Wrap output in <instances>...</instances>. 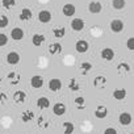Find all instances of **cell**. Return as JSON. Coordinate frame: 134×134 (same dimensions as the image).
Listing matches in <instances>:
<instances>
[{"instance_id": "6da1fadb", "label": "cell", "mask_w": 134, "mask_h": 134, "mask_svg": "<svg viewBox=\"0 0 134 134\" xmlns=\"http://www.w3.org/2000/svg\"><path fill=\"white\" fill-rule=\"evenodd\" d=\"M124 21L120 20V19H114L110 21V30L113 33H121L124 30Z\"/></svg>"}, {"instance_id": "7a4b0ae2", "label": "cell", "mask_w": 134, "mask_h": 134, "mask_svg": "<svg viewBox=\"0 0 134 134\" xmlns=\"http://www.w3.org/2000/svg\"><path fill=\"white\" fill-rule=\"evenodd\" d=\"M88 49H90V43H88L86 40H79V41H76V43H75V50H76L79 54L87 53Z\"/></svg>"}, {"instance_id": "3957f363", "label": "cell", "mask_w": 134, "mask_h": 134, "mask_svg": "<svg viewBox=\"0 0 134 134\" xmlns=\"http://www.w3.org/2000/svg\"><path fill=\"white\" fill-rule=\"evenodd\" d=\"M51 17H53V15H51V12L47 11V9L40 11V13H38V21L42 23V24L50 23V21H51Z\"/></svg>"}, {"instance_id": "277c9868", "label": "cell", "mask_w": 134, "mask_h": 134, "mask_svg": "<svg viewBox=\"0 0 134 134\" xmlns=\"http://www.w3.org/2000/svg\"><path fill=\"white\" fill-rule=\"evenodd\" d=\"M118 121H120V124H121L122 126H127V125L131 124L133 117H131V114H130L129 112H122V113L120 114V117H118Z\"/></svg>"}, {"instance_id": "5b68a950", "label": "cell", "mask_w": 134, "mask_h": 134, "mask_svg": "<svg viewBox=\"0 0 134 134\" xmlns=\"http://www.w3.org/2000/svg\"><path fill=\"white\" fill-rule=\"evenodd\" d=\"M62 12L66 17H72L76 12V8H75L74 4H64L63 8H62Z\"/></svg>"}, {"instance_id": "8992f818", "label": "cell", "mask_w": 134, "mask_h": 134, "mask_svg": "<svg viewBox=\"0 0 134 134\" xmlns=\"http://www.w3.org/2000/svg\"><path fill=\"white\" fill-rule=\"evenodd\" d=\"M7 78H8V80H9V83H11L12 86H17V84L21 82V75H20L17 71H11V72L7 75Z\"/></svg>"}, {"instance_id": "52a82bcc", "label": "cell", "mask_w": 134, "mask_h": 134, "mask_svg": "<svg viewBox=\"0 0 134 134\" xmlns=\"http://www.w3.org/2000/svg\"><path fill=\"white\" fill-rule=\"evenodd\" d=\"M60 88H62V82H60L59 79L53 78V79L49 80V90H50L51 92H58Z\"/></svg>"}, {"instance_id": "ba28073f", "label": "cell", "mask_w": 134, "mask_h": 134, "mask_svg": "<svg viewBox=\"0 0 134 134\" xmlns=\"http://www.w3.org/2000/svg\"><path fill=\"white\" fill-rule=\"evenodd\" d=\"M84 26H86V23H84V20H82V19H74V20L71 21V28H72V30H75V32L83 30Z\"/></svg>"}, {"instance_id": "9c48e42d", "label": "cell", "mask_w": 134, "mask_h": 134, "mask_svg": "<svg viewBox=\"0 0 134 134\" xmlns=\"http://www.w3.org/2000/svg\"><path fill=\"white\" fill-rule=\"evenodd\" d=\"M66 109L67 108H66V105L63 103H55L53 105V113L55 116H63L66 113Z\"/></svg>"}, {"instance_id": "30bf717a", "label": "cell", "mask_w": 134, "mask_h": 134, "mask_svg": "<svg viewBox=\"0 0 134 134\" xmlns=\"http://www.w3.org/2000/svg\"><path fill=\"white\" fill-rule=\"evenodd\" d=\"M101 9H103V7H101V3H100V2H91V3L88 4V11H90L92 15L100 13Z\"/></svg>"}, {"instance_id": "8fae6325", "label": "cell", "mask_w": 134, "mask_h": 134, "mask_svg": "<svg viewBox=\"0 0 134 134\" xmlns=\"http://www.w3.org/2000/svg\"><path fill=\"white\" fill-rule=\"evenodd\" d=\"M101 58L104 59V60H108V62H110L113 58H114V51H113V49H109V47H105V49H103L101 50Z\"/></svg>"}, {"instance_id": "7c38bea8", "label": "cell", "mask_w": 134, "mask_h": 134, "mask_svg": "<svg viewBox=\"0 0 134 134\" xmlns=\"http://www.w3.org/2000/svg\"><path fill=\"white\" fill-rule=\"evenodd\" d=\"M7 62L9 64H17L20 62V54L17 51H9L7 54Z\"/></svg>"}, {"instance_id": "4fadbf2b", "label": "cell", "mask_w": 134, "mask_h": 134, "mask_svg": "<svg viewBox=\"0 0 134 134\" xmlns=\"http://www.w3.org/2000/svg\"><path fill=\"white\" fill-rule=\"evenodd\" d=\"M25 100H26V93L24 92V91H16L15 93H13V101L16 103V104H24L25 103Z\"/></svg>"}, {"instance_id": "5bb4252c", "label": "cell", "mask_w": 134, "mask_h": 134, "mask_svg": "<svg viewBox=\"0 0 134 134\" xmlns=\"http://www.w3.org/2000/svg\"><path fill=\"white\" fill-rule=\"evenodd\" d=\"M108 116V108L105 105H99L96 109H95V117L96 118H105Z\"/></svg>"}, {"instance_id": "9a60e30c", "label": "cell", "mask_w": 134, "mask_h": 134, "mask_svg": "<svg viewBox=\"0 0 134 134\" xmlns=\"http://www.w3.org/2000/svg\"><path fill=\"white\" fill-rule=\"evenodd\" d=\"M11 38L13 41H21L24 38V30L21 28H13L11 32Z\"/></svg>"}, {"instance_id": "2e32d148", "label": "cell", "mask_w": 134, "mask_h": 134, "mask_svg": "<svg viewBox=\"0 0 134 134\" xmlns=\"http://www.w3.org/2000/svg\"><path fill=\"white\" fill-rule=\"evenodd\" d=\"M93 86L95 88H99V90H103L105 86H107V78L103 76V75H97L93 80Z\"/></svg>"}, {"instance_id": "e0dca14e", "label": "cell", "mask_w": 134, "mask_h": 134, "mask_svg": "<svg viewBox=\"0 0 134 134\" xmlns=\"http://www.w3.org/2000/svg\"><path fill=\"white\" fill-rule=\"evenodd\" d=\"M30 86L33 88H41L43 86V78L41 75H34L32 79H30Z\"/></svg>"}, {"instance_id": "ac0fdd59", "label": "cell", "mask_w": 134, "mask_h": 134, "mask_svg": "<svg viewBox=\"0 0 134 134\" xmlns=\"http://www.w3.org/2000/svg\"><path fill=\"white\" fill-rule=\"evenodd\" d=\"M33 19V12L29 9V8H24L21 12H20V20L21 21H29Z\"/></svg>"}, {"instance_id": "d6986e66", "label": "cell", "mask_w": 134, "mask_h": 134, "mask_svg": "<svg viewBox=\"0 0 134 134\" xmlns=\"http://www.w3.org/2000/svg\"><path fill=\"white\" fill-rule=\"evenodd\" d=\"M32 120H34V112L33 110H30V109H26V110H24L23 113H21V121L23 122H29V121H32Z\"/></svg>"}, {"instance_id": "ffe728a7", "label": "cell", "mask_w": 134, "mask_h": 134, "mask_svg": "<svg viewBox=\"0 0 134 134\" xmlns=\"http://www.w3.org/2000/svg\"><path fill=\"white\" fill-rule=\"evenodd\" d=\"M62 129H63V134H74L75 125L72 122H70V121H66V122H63Z\"/></svg>"}, {"instance_id": "44dd1931", "label": "cell", "mask_w": 134, "mask_h": 134, "mask_svg": "<svg viewBox=\"0 0 134 134\" xmlns=\"http://www.w3.org/2000/svg\"><path fill=\"white\" fill-rule=\"evenodd\" d=\"M37 107L38 109H46L50 107V100L45 96H41L40 99H37Z\"/></svg>"}, {"instance_id": "7402d4cb", "label": "cell", "mask_w": 134, "mask_h": 134, "mask_svg": "<svg viewBox=\"0 0 134 134\" xmlns=\"http://www.w3.org/2000/svg\"><path fill=\"white\" fill-rule=\"evenodd\" d=\"M117 71H118V74H121V75H126L127 72H130V64H127V63H125V62L118 63Z\"/></svg>"}, {"instance_id": "603a6c76", "label": "cell", "mask_w": 134, "mask_h": 134, "mask_svg": "<svg viewBox=\"0 0 134 134\" xmlns=\"http://www.w3.org/2000/svg\"><path fill=\"white\" fill-rule=\"evenodd\" d=\"M45 36L43 34H40V33H37V34H34L33 37H32V43L34 45V46H41L43 42H45Z\"/></svg>"}, {"instance_id": "cb8c5ba5", "label": "cell", "mask_w": 134, "mask_h": 134, "mask_svg": "<svg viewBox=\"0 0 134 134\" xmlns=\"http://www.w3.org/2000/svg\"><path fill=\"white\" fill-rule=\"evenodd\" d=\"M62 45L59 43V42H55V43H51L50 46H49V53L51 54V55H54V54H60L62 53Z\"/></svg>"}, {"instance_id": "d4e9b609", "label": "cell", "mask_w": 134, "mask_h": 134, "mask_svg": "<svg viewBox=\"0 0 134 134\" xmlns=\"http://www.w3.org/2000/svg\"><path fill=\"white\" fill-rule=\"evenodd\" d=\"M113 97H114L116 100L121 101V100H124V99L126 97V91H125L124 88H118V90H114V91H113Z\"/></svg>"}, {"instance_id": "484cf974", "label": "cell", "mask_w": 134, "mask_h": 134, "mask_svg": "<svg viewBox=\"0 0 134 134\" xmlns=\"http://www.w3.org/2000/svg\"><path fill=\"white\" fill-rule=\"evenodd\" d=\"M92 70V63L91 62H83L80 63V72L82 75H87Z\"/></svg>"}, {"instance_id": "4316f807", "label": "cell", "mask_w": 134, "mask_h": 134, "mask_svg": "<svg viewBox=\"0 0 134 134\" xmlns=\"http://www.w3.org/2000/svg\"><path fill=\"white\" fill-rule=\"evenodd\" d=\"M66 34V29L63 26H59V28H54L53 29V36L57 37V38H63Z\"/></svg>"}, {"instance_id": "83f0119b", "label": "cell", "mask_w": 134, "mask_h": 134, "mask_svg": "<svg viewBox=\"0 0 134 134\" xmlns=\"http://www.w3.org/2000/svg\"><path fill=\"white\" fill-rule=\"evenodd\" d=\"M69 88H70L72 92H76V91H79V90H80V84L78 83V80H76V79L71 78V79L69 80Z\"/></svg>"}, {"instance_id": "f1b7e54d", "label": "cell", "mask_w": 134, "mask_h": 134, "mask_svg": "<svg viewBox=\"0 0 134 134\" xmlns=\"http://www.w3.org/2000/svg\"><path fill=\"white\" fill-rule=\"evenodd\" d=\"M37 125H38V127H41V129H47V127H49V121L46 120V117L40 116L38 120H37Z\"/></svg>"}, {"instance_id": "f546056e", "label": "cell", "mask_w": 134, "mask_h": 134, "mask_svg": "<svg viewBox=\"0 0 134 134\" xmlns=\"http://www.w3.org/2000/svg\"><path fill=\"white\" fill-rule=\"evenodd\" d=\"M125 5H126L125 0H112V7L114 9H122L125 8Z\"/></svg>"}, {"instance_id": "4dcf8cb0", "label": "cell", "mask_w": 134, "mask_h": 134, "mask_svg": "<svg viewBox=\"0 0 134 134\" xmlns=\"http://www.w3.org/2000/svg\"><path fill=\"white\" fill-rule=\"evenodd\" d=\"M2 4L5 9H11L16 5V0H2Z\"/></svg>"}, {"instance_id": "1f68e13d", "label": "cell", "mask_w": 134, "mask_h": 134, "mask_svg": "<svg viewBox=\"0 0 134 134\" xmlns=\"http://www.w3.org/2000/svg\"><path fill=\"white\" fill-rule=\"evenodd\" d=\"M74 103H75V105L78 107V109H83V108L86 107V100H84V97H82V96L76 97V99L74 100Z\"/></svg>"}, {"instance_id": "d6a6232c", "label": "cell", "mask_w": 134, "mask_h": 134, "mask_svg": "<svg viewBox=\"0 0 134 134\" xmlns=\"http://www.w3.org/2000/svg\"><path fill=\"white\" fill-rule=\"evenodd\" d=\"M8 24H9L8 17L4 16V15H0V28H2V29H3V28H7Z\"/></svg>"}, {"instance_id": "836d02e7", "label": "cell", "mask_w": 134, "mask_h": 134, "mask_svg": "<svg viewBox=\"0 0 134 134\" xmlns=\"http://www.w3.org/2000/svg\"><path fill=\"white\" fill-rule=\"evenodd\" d=\"M126 47H127L130 51L134 50V38H133V37L127 38V41H126Z\"/></svg>"}, {"instance_id": "e575fe53", "label": "cell", "mask_w": 134, "mask_h": 134, "mask_svg": "<svg viewBox=\"0 0 134 134\" xmlns=\"http://www.w3.org/2000/svg\"><path fill=\"white\" fill-rule=\"evenodd\" d=\"M8 42V37L4 33H0V46H5Z\"/></svg>"}, {"instance_id": "d590c367", "label": "cell", "mask_w": 134, "mask_h": 134, "mask_svg": "<svg viewBox=\"0 0 134 134\" xmlns=\"http://www.w3.org/2000/svg\"><path fill=\"white\" fill-rule=\"evenodd\" d=\"M8 101V96L4 93V92H0V105H3Z\"/></svg>"}, {"instance_id": "8d00e7d4", "label": "cell", "mask_w": 134, "mask_h": 134, "mask_svg": "<svg viewBox=\"0 0 134 134\" xmlns=\"http://www.w3.org/2000/svg\"><path fill=\"white\" fill-rule=\"evenodd\" d=\"M104 134H117V129L109 126V127H107V129L104 130Z\"/></svg>"}, {"instance_id": "74e56055", "label": "cell", "mask_w": 134, "mask_h": 134, "mask_svg": "<svg viewBox=\"0 0 134 134\" xmlns=\"http://www.w3.org/2000/svg\"><path fill=\"white\" fill-rule=\"evenodd\" d=\"M129 134H133V133H129Z\"/></svg>"}]
</instances>
